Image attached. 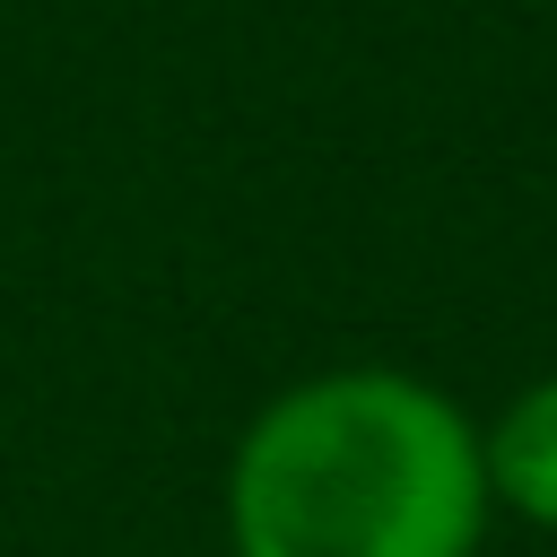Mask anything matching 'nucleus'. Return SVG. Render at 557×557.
<instances>
[{
  "instance_id": "nucleus-1",
  "label": "nucleus",
  "mask_w": 557,
  "mask_h": 557,
  "mask_svg": "<svg viewBox=\"0 0 557 557\" xmlns=\"http://www.w3.org/2000/svg\"><path fill=\"white\" fill-rule=\"evenodd\" d=\"M479 418L409 366H322L226 453V557H479Z\"/></svg>"
},
{
  "instance_id": "nucleus-2",
  "label": "nucleus",
  "mask_w": 557,
  "mask_h": 557,
  "mask_svg": "<svg viewBox=\"0 0 557 557\" xmlns=\"http://www.w3.org/2000/svg\"><path fill=\"white\" fill-rule=\"evenodd\" d=\"M479 461H487V505L557 540V374H531L479 426Z\"/></svg>"
}]
</instances>
